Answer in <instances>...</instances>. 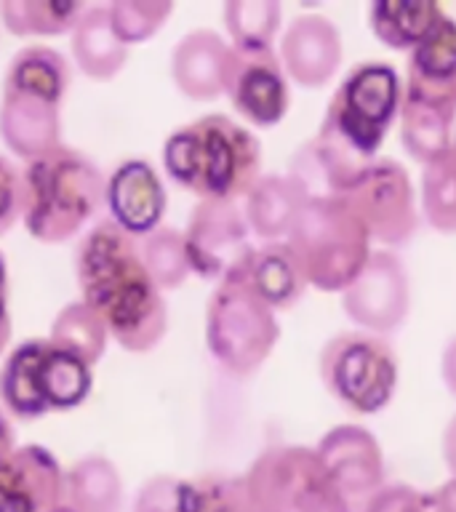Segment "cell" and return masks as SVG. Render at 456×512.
Listing matches in <instances>:
<instances>
[{"instance_id":"1","label":"cell","mask_w":456,"mask_h":512,"mask_svg":"<svg viewBox=\"0 0 456 512\" xmlns=\"http://www.w3.org/2000/svg\"><path fill=\"white\" fill-rule=\"evenodd\" d=\"M80 302L104 320L110 339L128 352L155 350L168 331L163 291L144 267L139 238L99 219L75 251Z\"/></svg>"},{"instance_id":"2","label":"cell","mask_w":456,"mask_h":512,"mask_svg":"<svg viewBox=\"0 0 456 512\" xmlns=\"http://www.w3.org/2000/svg\"><path fill=\"white\" fill-rule=\"evenodd\" d=\"M163 168L198 200H240L262 176V142L222 112L176 128L163 142Z\"/></svg>"},{"instance_id":"3","label":"cell","mask_w":456,"mask_h":512,"mask_svg":"<svg viewBox=\"0 0 456 512\" xmlns=\"http://www.w3.org/2000/svg\"><path fill=\"white\" fill-rule=\"evenodd\" d=\"M72 64L51 46H24L8 62L0 94V139L24 163L62 147V104Z\"/></svg>"},{"instance_id":"4","label":"cell","mask_w":456,"mask_h":512,"mask_svg":"<svg viewBox=\"0 0 456 512\" xmlns=\"http://www.w3.org/2000/svg\"><path fill=\"white\" fill-rule=\"evenodd\" d=\"M107 176L75 147H56L22 171V222L38 243L59 246L83 235L104 206Z\"/></svg>"},{"instance_id":"5","label":"cell","mask_w":456,"mask_h":512,"mask_svg":"<svg viewBox=\"0 0 456 512\" xmlns=\"http://www.w3.org/2000/svg\"><path fill=\"white\" fill-rule=\"evenodd\" d=\"M286 243L302 264L307 286L342 294L371 256V235L342 198L304 200Z\"/></svg>"},{"instance_id":"6","label":"cell","mask_w":456,"mask_h":512,"mask_svg":"<svg viewBox=\"0 0 456 512\" xmlns=\"http://www.w3.org/2000/svg\"><path fill=\"white\" fill-rule=\"evenodd\" d=\"M275 310L248 286L246 278L216 283L206 304V347L224 374L248 379L278 347Z\"/></svg>"},{"instance_id":"7","label":"cell","mask_w":456,"mask_h":512,"mask_svg":"<svg viewBox=\"0 0 456 512\" xmlns=\"http://www.w3.org/2000/svg\"><path fill=\"white\" fill-rule=\"evenodd\" d=\"M320 382L352 414H379L395 398L398 352L379 334L342 331L331 336L318 358Z\"/></svg>"},{"instance_id":"8","label":"cell","mask_w":456,"mask_h":512,"mask_svg":"<svg viewBox=\"0 0 456 512\" xmlns=\"http://www.w3.org/2000/svg\"><path fill=\"white\" fill-rule=\"evenodd\" d=\"M403 102L398 70L387 62H360L336 86L320 131L342 139L360 158L374 160Z\"/></svg>"},{"instance_id":"9","label":"cell","mask_w":456,"mask_h":512,"mask_svg":"<svg viewBox=\"0 0 456 512\" xmlns=\"http://www.w3.org/2000/svg\"><path fill=\"white\" fill-rule=\"evenodd\" d=\"M243 480L256 512H350L320 467L315 448H264Z\"/></svg>"},{"instance_id":"10","label":"cell","mask_w":456,"mask_h":512,"mask_svg":"<svg viewBox=\"0 0 456 512\" xmlns=\"http://www.w3.org/2000/svg\"><path fill=\"white\" fill-rule=\"evenodd\" d=\"M336 198H342L366 224L371 243L400 248L419 230L422 214L416 211L414 184L398 160L374 158Z\"/></svg>"},{"instance_id":"11","label":"cell","mask_w":456,"mask_h":512,"mask_svg":"<svg viewBox=\"0 0 456 512\" xmlns=\"http://www.w3.org/2000/svg\"><path fill=\"white\" fill-rule=\"evenodd\" d=\"M182 235L190 270L211 283L240 275L256 248L243 206L235 200H198Z\"/></svg>"},{"instance_id":"12","label":"cell","mask_w":456,"mask_h":512,"mask_svg":"<svg viewBox=\"0 0 456 512\" xmlns=\"http://www.w3.org/2000/svg\"><path fill=\"white\" fill-rule=\"evenodd\" d=\"M344 315L368 334L398 331L411 310V280L406 264L392 251H371L366 267L342 291Z\"/></svg>"},{"instance_id":"13","label":"cell","mask_w":456,"mask_h":512,"mask_svg":"<svg viewBox=\"0 0 456 512\" xmlns=\"http://www.w3.org/2000/svg\"><path fill=\"white\" fill-rule=\"evenodd\" d=\"M315 456L350 512H363L368 499L384 486L382 446L360 424L328 430L315 446Z\"/></svg>"},{"instance_id":"14","label":"cell","mask_w":456,"mask_h":512,"mask_svg":"<svg viewBox=\"0 0 456 512\" xmlns=\"http://www.w3.org/2000/svg\"><path fill=\"white\" fill-rule=\"evenodd\" d=\"M224 94L240 118L256 128L278 126L291 107L288 78L275 48L238 51L232 48Z\"/></svg>"},{"instance_id":"15","label":"cell","mask_w":456,"mask_h":512,"mask_svg":"<svg viewBox=\"0 0 456 512\" xmlns=\"http://www.w3.org/2000/svg\"><path fill=\"white\" fill-rule=\"evenodd\" d=\"M403 99L456 118V22L440 16L438 24L408 51Z\"/></svg>"},{"instance_id":"16","label":"cell","mask_w":456,"mask_h":512,"mask_svg":"<svg viewBox=\"0 0 456 512\" xmlns=\"http://www.w3.org/2000/svg\"><path fill=\"white\" fill-rule=\"evenodd\" d=\"M342 35L328 16L299 14L288 22L280 38V64L299 88H323L342 64Z\"/></svg>"},{"instance_id":"17","label":"cell","mask_w":456,"mask_h":512,"mask_svg":"<svg viewBox=\"0 0 456 512\" xmlns=\"http://www.w3.org/2000/svg\"><path fill=\"white\" fill-rule=\"evenodd\" d=\"M104 206L107 219L115 222L123 232L144 238L158 230L168 208V195L158 171L142 158L123 160L104 187Z\"/></svg>"},{"instance_id":"18","label":"cell","mask_w":456,"mask_h":512,"mask_svg":"<svg viewBox=\"0 0 456 512\" xmlns=\"http://www.w3.org/2000/svg\"><path fill=\"white\" fill-rule=\"evenodd\" d=\"M232 46L214 30L187 32L171 51V80L192 102H214L224 94Z\"/></svg>"},{"instance_id":"19","label":"cell","mask_w":456,"mask_h":512,"mask_svg":"<svg viewBox=\"0 0 456 512\" xmlns=\"http://www.w3.org/2000/svg\"><path fill=\"white\" fill-rule=\"evenodd\" d=\"M48 339H27L8 352L0 366V408L16 419L51 414L43 398V358Z\"/></svg>"},{"instance_id":"20","label":"cell","mask_w":456,"mask_h":512,"mask_svg":"<svg viewBox=\"0 0 456 512\" xmlns=\"http://www.w3.org/2000/svg\"><path fill=\"white\" fill-rule=\"evenodd\" d=\"M72 59L86 78L96 83L118 78L128 64V46L112 30L107 6H86L72 27Z\"/></svg>"},{"instance_id":"21","label":"cell","mask_w":456,"mask_h":512,"mask_svg":"<svg viewBox=\"0 0 456 512\" xmlns=\"http://www.w3.org/2000/svg\"><path fill=\"white\" fill-rule=\"evenodd\" d=\"M240 278L270 304L272 310H288L294 307L307 291V278L294 248L286 240L278 243H262L254 248V254L248 259L246 270L240 272Z\"/></svg>"},{"instance_id":"22","label":"cell","mask_w":456,"mask_h":512,"mask_svg":"<svg viewBox=\"0 0 456 512\" xmlns=\"http://www.w3.org/2000/svg\"><path fill=\"white\" fill-rule=\"evenodd\" d=\"M0 478L16 494H22L35 512H51L64 504L67 470H62V464L56 462V456L46 446L38 443L16 446Z\"/></svg>"},{"instance_id":"23","label":"cell","mask_w":456,"mask_h":512,"mask_svg":"<svg viewBox=\"0 0 456 512\" xmlns=\"http://www.w3.org/2000/svg\"><path fill=\"white\" fill-rule=\"evenodd\" d=\"M302 203V192L286 174H262L246 198L240 200L248 230L262 243L286 240Z\"/></svg>"},{"instance_id":"24","label":"cell","mask_w":456,"mask_h":512,"mask_svg":"<svg viewBox=\"0 0 456 512\" xmlns=\"http://www.w3.org/2000/svg\"><path fill=\"white\" fill-rule=\"evenodd\" d=\"M440 16L443 8L430 0H376L368 6V27L382 46L414 51Z\"/></svg>"},{"instance_id":"25","label":"cell","mask_w":456,"mask_h":512,"mask_svg":"<svg viewBox=\"0 0 456 512\" xmlns=\"http://www.w3.org/2000/svg\"><path fill=\"white\" fill-rule=\"evenodd\" d=\"M64 504L72 512H120L123 510V480L112 459L88 454L67 470Z\"/></svg>"},{"instance_id":"26","label":"cell","mask_w":456,"mask_h":512,"mask_svg":"<svg viewBox=\"0 0 456 512\" xmlns=\"http://www.w3.org/2000/svg\"><path fill=\"white\" fill-rule=\"evenodd\" d=\"M86 3L75 0H0V24L16 38H56L72 32Z\"/></svg>"},{"instance_id":"27","label":"cell","mask_w":456,"mask_h":512,"mask_svg":"<svg viewBox=\"0 0 456 512\" xmlns=\"http://www.w3.org/2000/svg\"><path fill=\"white\" fill-rule=\"evenodd\" d=\"M48 342L94 368L107 350L110 331L86 302H70L56 312Z\"/></svg>"},{"instance_id":"28","label":"cell","mask_w":456,"mask_h":512,"mask_svg":"<svg viewBox=\"0 0 456 512\" xmlns=\"http://www.w3.org/2000/svg\"><path fill=\"white\" fill-rule=\"evenodd\" d=\"M230 46L238 51L275 48L283 6L278 0H227L222 8Z\"/></svg>"},{"instance_id":"29","label":"cell","mask_w":456,"mask_h":512,"mask_svg":"<svg viewBox=\"0 0 456 512\" xmlns=\"http://www.w3.org/2000/svg\"><path fill=\"white\" fill-rule=\"evenodd\" d=\"M94 390V368L48 342L43 358V398L48 411H75Z\"/></svg>"},{"instance_id":"30","label":"cell","mask_w":456,"mask_h":512,"mask_svg":"<svg viewBox=\"0 0 456 512\" xmlns=\"http://www.w3.org/2000/svg\"><path fill=\"white\" fill-rule=\"evenodd\" d=\"M179 512H256L246 480L224 472H206L179 483Z\"/></svg>"},{"instance_id":"31","label":"cell","mask_w":456,"mask_h":512,"mask_svg":"<svg viewBox=\"0 0 456 512\" xmlns=\"http://www.w3.org/2000/svg\"><path fill=\"white\" fill-rule=\"evenodd\" d=\"M419 214L427 219L432 230L443 235H456V150L440 155L427 163L422 171V192H419Z\"/></svg>"},{"instance_id":"32","label":"cell","mask_w":456,"mask_h":512,"mask_svg":"<svg viewBox=\"0 0 456 512\" xmlns=\"http://www.w3.org/2000/svg\"><path fill=\"white\" fill-rule=\"evenodd\" d=\"M139 251H142L144 267L160 291H176L192 275L187 248H184V235L176 227L160 224L158 230L139 238Z\"/></svg>"},{"instance_id":"33","label":"cell","mask_w":456,"mask_h":512,"mask_svg":"<svg viewBox=\"0 0 456 512\" xmlns=\"http://www.w3.org/2000/svg\"><path fill=\"white\" fill-rule=\"evenodd\" d=\"M115 35L123 46H136L155 38L168 16L174 14L171 0H115L107 6Z\"/></svg>"},{"instance_id":"34","label":"cell","mask_w":456,"mask_h":512,"mask_svg":"<svg viewBox=\"0 0 456 512\" xmlns=\"http://www.w3.org/2000/svg\"><path fill=\"white\" fill-rule=\"evenodd\" d=\"M22 219V168L0 152V238Z\"/></svg>"},{"instance_id":"35","label":"cell","mask_w":456,"mask_h":512,"mask_svg":"<svg viewBox=\"0 0 456 512\" xmlns=\"http://www.w3.org/2000/svg\"><path fill=\"white\" fill-rule=\"evenodd\" d=\"M363 512H430V496L406 483L382 486L368 499Z\"/></svg>"},{"instance_id":"36","label":"cell","mask_w":456,"mask_h":512,"mask_svg":"<svg viewBox=\"0 0 456 512\" xmlns=\"http://www.w3.org/2000/svg\"><path fill=\"white\" fill-rule=\"evenodd\" d=\"M179 483L174 475H155L144 480L134 502V512H179Z\"/></svg>"},{"instance_id":"37","label":"cell","mask_w":456,"mask_h":512,"mask_svg":"<svg viewBox=\"0 0 456 512\" xmlns=\"http://www.w3.org/2000/svg\"><path fill=\"white\" fill-rule=\"evenodd\" d=\"M8 264H6V256L0 251V355L6 352L8 342H11V310H8Z\"/></svg>"},{"instance_id":"38","label":"cell","mask_w":456,"mask_h":512,"mask_svg":"<svg viewBox=\"0 0 456 512\" xmlns=\"http://www.w3.org/2000/svg\"><path fill=\"white\" fill-rule=\"evenodd\" d=\"M440 379L446 384V390L456 398V336L448 339V344L443 347V355H440Z\"/></svg>"},{"instance_id":"39","label":"cell","mask_w":456,"mask_h":512,"mask_svg":"<svg viewBox=\"0 0 456 512\" xmlns=\"http://www.w3.org/2000/svg\"><path fill=\"white\" fill-rule=\"evenodd\" d=\"M16 451V435H14V424L8 419V414L0 408V472L8 464L11 454Z\"/></svg>"},{"instance_id":"40","label":"cell","mask_w":456,"mask_h":512,"mask_svg":"<svg viewBox=\"0 0 456 512\" xmlns=\"http://www.w3.org/2000/svg\"><path fill=\"white\" fill-rule=\"evenodd\" d=\"M430 512H456V478L443 483L430 496Z\"/></svg>"},{"instance_id":"41","label":"cell","mask_w":456,"mask_h":512,"mask_svg":"<svg viewBox=\"0 0 456 512\" xmlns=\"http://www.w3.org/2000/svg\"><path fill=\"white\" fill-rule=\"evenodd\" d=\"M0 512H35L22 494H16L6 480L0 478Z\"/></svg>"},{"instance_id":"42","label":"cell","mask_w":456,"mask_h":512,"mask_svg":"<svg viewBox=\"0 0 456 512\" xmlns=\"http://www.w3.org/2000/svg\"><path fill=\"white\" fill-rule=\"evenodd\" d=\"M440 448H443V462L451 470V478H456V414L448 419L446 430H443V440H440Z\"/></svg>"},{"instance_id":"43","label":"cell","mask_w":456,"mask_h":512,"mask_svg":"<svg viewBox=\"0 0 456 512\" xmlns=\"http://www.w3.org/2000/svg\"><path fill=\"white\" fill-rule=\"evenodd\" d=\"M51 512H72V510L67 507V504H62V507H56V510H51Z\"/></svg>"},{"instance_id":"44","label":"cell","mask_w":456,"mask_h":512,"mask_svg":"<svg viewBox=\"0 0 456 512\" xmlns=\"http://www.w3.org/2000/svg\"><path fill=\"white\" fill-rule=\"evenodd\" d=\"M454 150H456V134H454Z\"/></svg>"}]
</instances>
